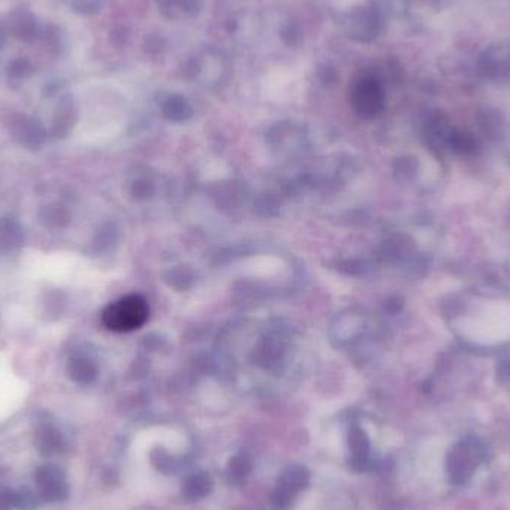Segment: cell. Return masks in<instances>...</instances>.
<instances>
[{
	"label": "cell",
	"instance_id": "6da1fadb",
	"mask_svg": "<svg viewBox=\"0 0 510 510\" xmlns=\"http://www.w3.org/2000/svg\"><path fill=\"white\" fill-rule=\"evenodd\" d=\"M148 315L150 309L145 299L130 295L110 304L101 313V322L108 330L127 333L141 328L147 322Z\"/></svg>",
	"mask_w": 510,
	"mask_h": 510
},
{
	"label": "cell",
	"instance_id": "7a4b0ae2",
	"mask_svg": "<svg viewBox=\"0 0 510 510\" xmlns=\"http://www.w3.org/2000/svg\"><path fill=\"white\" fill-rule=\"evenodd\" d=\"M351 101L359 116L373 118L379 116L385 105V93L375 75H364L355 79L351 87Z\"/></svg>",
	"mask_w": 510,
	"mask_h": 510
},
{
	"label": "cell",
	"instance_id": "3957f363",
	"mask_svg": "<svg viewBox=\"0 0 510 510\" xmlns=\"http://www.w3.org/2000/svg\"><path fill=\"white\" fill-rule=\"evenodd\" d=\"M483 458V448L474 439H465L450 450L448 470L450 479L456 483H463L478 469Z\"/></svg>",
	"mask_w": 510,
	"mask_h": 510
},
{
	"label": "cell",
	"instance_id": "277c9868",
	"mask_svg": "<svg viewBox=\"0 0 510 510\" xmlns=\"http://www.w3.org/2000/svg\"><path fill=\"white\" fill-rule=\"evenodd\" d=\"M11 138L23 148L36 151L45 143L46 132L39 121L26 114H12L6 121Z\"/></svg>",
	"mask_w": 510,
	"mask_h": 510
},
{
	"label": "cell",
	"instance_id": "5b68a950",
	"mask_svg": "<svg viewBox=\"0 0 510 510\" xmlns=\"http://www.w3.org/2000/svg\"><path fill=\"white\" fill-rule=\"evenodd\" d=\"M382 30L381 11L375 5L361 6L346 21V32L359 42H370L379 36Z\"/></svg>",
	"mask_w": 510,
	"mask_h": 510
},
{
	"label": "cell",
	"instance_id": "8992f818",
	"mask_svg": "<svg viewBox=\"0 0 510 510\" xmlns=\"http://www.w3.org/2000/svg\"><path fill=\"white\" fill-rule=\"evenodd\" d=\"M479 72L485 78H501L510 74V41L490 46L479 57Z\"/></svg>",
	"mask_w": 510,
	"mask_h": 510
},
{
	"label": "cell",
	"instance_id": "52a82bcc",
	"mask_svg": "<svg viewBox=\"0 0 510 510\" xmlns=\"http://www.w3.org/2000/svg\"><path fill=\"white\" fill-rule=\"evenodd\" d=\"M10 30L19 41L32 44L42 35V28L36 17L28 11H15L10 17Z\"/></svg>",
	"mask_w": 510,
	"mask_h": 510
},
{
	"label": "cell",
	"instance_id": "ba28073f",
	"mask_svg": "<svg viewBox=\"0 0 510 510\" xmlns=\"http://www.w3.org/2000/svg\"><path fill=\"white\" fill-rule=\"evenodd\" d=\"M24 244V231L14 218L0 220V255H10Z\"/></svg>",
	"mask_w": 510,
	"mask_h": 510
},
{
	"label": "cell",
	"instance_id": "9c48e42d",
	"mask_svg": "<svg viewBox=\"0 0 510 510\" xmlns=\"http://www.w3.org/2000/svg\"><path fill=\"white\" fill-rule=\"evenodd\" d=\"M75 118H77V110H75L72 97H61L59 105H57V109H55L54 118H53L51 134L54 138H65L66 134H69L70 129H72Z\"/></svg>",
	"mask_w": 510,
	"mask_h": 510
},
{
	"label": "cell",
	"instance_id": "30bf717a",
	"mask_svg": "<svg viewBox=\"0 0 510 510\" xmlns=\"http://www.w3.org/2000/svg\"><path fill=\"white\" fill-rule=\"evenodd\" d=\"M348 446H350L351 465L357 470H366L368 465V450H370V443H368V436L361 428L354 427L350 432L348 436Z\"/></svg>",
	"mask_w": 510,
	"mask_h": 510
},
{
	"label": "cell",
	"instance_id": "8fae6325",
	"mask_svg": "<svg viewBox=\"0 0 510 510\" xmlns=\"http://www.w3.org/2000/svg\"><path fill=\"white\" fill-rule=\"evenodd\" d=\"M309 478L311 476H309L306 467L291 465L288 469L284 470V474H280L279 482L276 487L295 497L302 490L308 487Z\"/></svg>",
	"mask_w": 510,
	"mask_h": 510
},
{
	"label": "cell",
	"instance_id": "7c38bea8",
	"mask_svg": "<svg viewBox=\"0 0 510 510\" xmlns=\"http://www.w3.org/2000/svg\"><path fill=\"white\" fill-rule=\"evenodd\" d=\"M212 487H214V483H212L211 476L205 472H200V474H191L190 478L185 479L184 485H182V494L189 500H200L212 491Z\"/></svg>",
	"mask_w": 510,
	"mask_h": 510
},
{
	"label": "cell",
	"instance_id": "4fadbf2b",
	"mask_svg": "<svg viewBox=\"0 0 510 510\" xmlns=\"http://www.w3.org/2000/svg\"><path fill=\"white\" fill-rule=\"evenodd\" d=\"M39 221L45 229L59 231L69 223V212L63 205L51 203V205L42 207L41 212H39Z\"/></svg>",
	"mask_w": 510,
	"mask_h": 510
},
{
	"label": "cell",
	"instance_id": "5bb4252c",
	"mask_svg": "<svg viewBox=\"0 0 510 510\" xmlns=\"http://www.w3.org/2000/svg\"><path fill=\"white\" fill-rule=\"evenodd\" d=\"M251 470H253V461L249 458L248 454L239 452L238 456L233 457L229 461L225 474H227V478L231 483H242L248 479Z\"/></svg>",
	"mask_w": 510,
	"mask_h": 510
},
{
	"label": "cell",
	"instance_id": "9a60e30c",
	"mask_svg": "<svg viewBox=\"0 0 510 510\" xmlns=\"http://www.w3.org/2000/svg\"><path fill=\"white\" fill-rule=\"evenodd\" d=\"M68 370H69L70 377L77 382H81V384L90 382L93 377L96 376L94 364L84 355H75L74 359L69 361Z\"/></svg>",
	"mask_w": 510,
	"mask_h": 510
},
{
	"label": "cell",
	"instance_id": "2e32d148",
	"mask_svg": "<svg viewBox=\"0 0 510 510\" xmlns=\"http://www.w3.org/2000/svg\"><path fill=\"white\" fill-rule=\"evenodd\" d=\"M448 147L452 151L463 154V156H469L478 151V142L474 138V134L463 132V130H454L450 132L449 141H448Z\"/></svg>",
	"mask_w": 510,
	"mask_h": 510
},
{
	"label": "cell",
	"instance_id": "e0dca14e",
	"mask_svg": "<svg viewBox=\"0 0 510 510\" xmlns=\"http://www.w3.org/2000/svg\"><path fill=\"white\" fill-rule=\"evenodd\" d=\"M69 10L79 15H94L101 10L103 0H61Z\"/></svg>",
	"mask_w": 510,
	"mask_h": 510
},
{
	"label": "cell",
	"instance_id": "ac0fdd59",
	"mask_svg": "<svg viewBox=\"0 0 510 510\" xmlns=\"http://www.w3.org/2000/svg\"><path fill=\"white\" fill-rule=\"evenodd\" d=\"M167 6L182 14L193 15L202 8V0H167Z\"/></svg>",
	"mask_w": 510,
	"mask_h": 510
},
{
	"label": "cell",
	"instance_id": "d6986e66",
	"mask_svg": "<svg viewBox=\"0 0 510 510\" xmlns=\"http://www.w3.org/2000/svg\"><path fill=\"white\" fill-rule=\"evenodd\" d=\"M10 78L12 81H21V79L28 78V75H32L33 68L30 61L26 59H19V61H12L10 65Z\"/></svg>",
	"mask_w": 510,
	"mask_h": 510
},
{
	"label": "cell",
	"instance_id": "ffe728a7",
	"mask_svg": "<svg viewBox=\"0 0 510 510\" xmlns=\"http://www.w3.org/2000/svg\"><path fill=\"white\" fill-rule=\"evenodd\" d=\"M497 376H498V381L503 385L510 388V359L503 360L498 368H497Z\"/></svg>",
	"mask_w": 510,
	"mask_h": 510
},
{
	"label": "cell",
	"instance_id": "44dd1931",
	"mask_svg": "<svg viewBox=\"0 0 510 510\" xmlns=\"http://www.w3.org/2000/svg\"><path fill=\"white\" fill-rule=\"evenodd\" d=\"M4 42H5V33L0 28V48L4 45Z\"/></svg>",
	"mask_w": 510,
	"mask_h": 510
}]
</instances>
